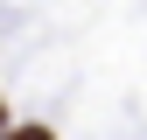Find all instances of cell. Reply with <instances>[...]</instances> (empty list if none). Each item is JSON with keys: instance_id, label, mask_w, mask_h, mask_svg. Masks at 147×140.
<instances>
[{"instance_id": "obj_1", "label": "cell", "mask_w": 147, "mask_h": 140, "mask_svg": "<svg viewBox=\"0 0 147 140\" xmlns=\"http://www.w3.org/2000/svg\"><path fill=\"white\" fill-rule=\"evenodd\" d=\"M7 140H49L42 126H7Z\"/></svg>"}, {"instance_id": "obj_2", "label": "cell", "mask_w": 147, "mask_h": 140, "mask_svg": "<svg viewBox=\"0 0 147 140\" xmlns=\"http://www.w3.org/2000/svg\"><path fill=\"white\" fill-rule=\"evenodd\" d=\"M0 133H7V112H0Z\"/></svg>"}]
</instances>
